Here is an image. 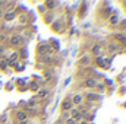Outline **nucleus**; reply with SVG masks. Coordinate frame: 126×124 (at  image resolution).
I'll return each mask as SVG.
<instances>
[{"label": "nucleus", "instance_id": "8", "mask_svg": "<svg viewBox=\"0 0 126 124\" xmlns=\"http://www.w3.org/2000/svg\"><path fill=\"white\" fill-rule=\"evenodd\" d=\"M84 85H85L87 88H95V86H97V80H95V77H85Z\"/></svg>", "mask_w": 126, "mask_h": 124}, {"label": "nucleus", "instance_id": "5", "mask_svg": "<svg viewBox=\"0 0 126 124\" xmlns=\"http://www.w3.org/2000/svg\"><path fill=\"white\" fill-rule=\"evenodd\" d=\"M47 50H48V45L47 44H41L37 47V53H38V57H44L47 56Z\"/></svg>", "mask_w": 126, "mask_h": 124}, {"label": "nucleus", "instance_id": "20", "mask_svg": "<svg viewBox=\"0 0 126 124\" xmlns=\"http://www.w3.org/2000/svg\"><path fill=\"white\" fill-rule=\"evenodd\" d=\"M81 64H85V63H90V59H88V57H82V59H81Z\"/></svg>", "mask_w": 126, "mask_h": 124}, {"label": "nucleus", "instance_id": "19", "mask_svg": "<svg viewBox=\"0 0 126 124\" xmlns=\"http://www.w3.org/2000/svg\"><path fill=\"white\" fill-rule=\"evenodd\" d=\"M95 88H97V91H104V88H106V86H104L103 83H97V86H95Z\"/></svg>", "mask_w": 126, "mask_h": 124}, {"label": "nucleus", "instance_id": "15", "mask_svg": "<svg viewBox=\"0 0 126 124\" xmlns=\"http://www.w3.org/2000/svg\"><path fill=\"white\" fill-rule=\"evenodd\" d=\"M100 53H101V47H100V45H94V48H93V54L98 56Z\"/></svg>", "mask_w": 126, "mask_h": 124}, {"label": "nucleus", "instance_id": "18", "mask_svg": "<svg viewBox=\"0 0 126 124\" xmlns=\"http://www.w3.org/2000/svg\"><path fill=\"white\" fill-rule=\"evenodd\" d=\"M64 124H78V121H75L73 118H70V117H69V118L64 121Z\"/></svg>", "mask_w": 126, "mask_h": 124}, {"label": "nucleus", "instance_id": "22", "mask_svg": "<svg viewBox=\"0 0 126 124\" xmlns=\"http://www.w3.org/2000/svg\"><path fill=\"white\" fill-rule=\"evenodd\" d=\"M3 18V7H0V19Z\"/></svg>", "mask_w": 126, "mask_h": 124}, {"label": "nucleus", "instance_id": "9", "mask_svg": "<svg viewBox=\"0 0 126 124\" xmlns=\"http://www.w3.org/2000/svg\"><path fill=\"white\" fill-rule=\"evenodd\" d=\"M82 99H84V96H82L81 93H76L70 101H72V104H73V105H81V104H82Z\"/></svg>", "mask_w": 126, "mask_h": 124}, {"label": "nucleus", "instance_id": "13", "mask_svg": "<svg viewBox=\"0 0 126 124\" xmlns=\"http://www.w3.org/2000/svg\"><path fill=\"white\" fill-rule=\"evenodd\" d=\"M44 18H46V19H44V22H46V24H50V22H53V21H54V16H53V15H46Z\"/></svg>", "mask_w": 126, "mask_h": 124}, {"label": "nucleus", "instance_id": "3", "mask_svg": "<svg viewBox=\"0 0 126 124\" xmlns=\"http://www.w3.org/2000/svg\"><path fill=\"white\" fill-rule=\"evenodd\" d=\"M69 112H70V114H69V115H70V118H73V120H75V121H78V123H79V121H82V115H81V111H79L78 108H72Z\"/></svg>", "mask_w": 126, "mask_h": 124}, {"label": "nucleus", "instance_id": "6", "mask_svg": "<svg viewBox=\"0 0 126 124\" xmlns=\"http://www.w3.org/2000/svg\"><path fill=\"white\" fill-rule=\"evenodd\" d=\"M60 108H62L63 112L70 111V110L73 108V104H72V101H70V99H64V101L62 102V105H60Z\"/></svg>", "mask_w": 126, "mask_h": 124}, {"label": "nucleus", "instance_id": "16", "mask_svg": "<svg viewBox=\"0 0 126 124\" xmlns=\"http://www.w3.org/2000/svg\"><path fill=\"white\" fill-rule=\"evenodd\" d=\"M35 104H37L35 98H31V99L28 101V107H27V108H34V107H35Z\"/></svg>", "mask_w": 126, "mask_h": 124}, {"label": "nucleus", "instance_id": "23", "mask_svg": "<svg viewBox=\"0 0 126 124\" xmlns=\"http://www.w3.org/2000/svg\"><path fill=\"white\" fill-rule=\"evenodd\" d=\"M19 124H32L31 121H22V123H19Z\"/></svg>", "mask_w": 126, "mask_h": 124}, {"label": "nucleus", "instance_id": "4", "mask_svg": "<svg viewBox=\"0 0 126 124\" xmlns=\"http://www.w3.org/2000/svg\"><path fill=\"white\" fill-rule=\"evenodd\" d=\"M82 96H85V99H87L88 102H98V101L101 99L100 95H95V93H91V92H87L85 95H82Z\"/></svg>", "mask_w": 126, "mask_h": 124}, {"label": "nucleus", "instance_id": "24", "mask_svg": "<svg viewBox=\"0 0 126 124\" xmlns=\"http://www.w3.org/2000/svg\"><path fill=\"white\" fill-rule=\"evenodd\" d=\"M120 26H122V28H126V22H123V24H120Z\"/></svg>", "mask_w": 126, "mask_h": 124}, {"label": "nucleus", "instance_id": "14", "mask_svg": "<svg viewBox=\"0 0 126 124\" xmlns=\"http://www.w3.org/2000/svg\"><path fill=\"white\" fill-rule=\"evenodd\" d=\"M110 24H111V25H116V24H119V18H117L116 15H113V16L110 18Z\"/></svg>", "mask_w": 126, "mask_h": 124}, {"label": "nucleus", "instance_id": "11", "mask_svg": "<svg viewBox=\"0 0 126 124\" xmlns=\"http://www.w3.org/2000/svg\"><path fill=\"white\" fill-rule=\"evenodd\" d=\"M47 95H48V91H47V89H40L37 96H38L40 99H44V98H47Z\"/></svg>", "mask_w": 126, "mask_h": 124}, {"label": "nucleus", "instance_id": "21", "mask_svg": "<svg viewBox=\"0 0 126 124\" xmlns=\"http://www.w3.org/2000/svg\"><path fill=\"white\" fill-rule=\"evenodd\" d=\"M78 124H90V121H88V120H82L81 123H78Z\"/></svg>", "mask_w": 126, "mask_h": 124}, {"label": "nucleus", "instance_id": "7", "mask_svg": "<svg viewBox=\"0 0 126 124\" xmlns=\"http://www.w3.org/2000/svg\"><path fill=\"white\" fill-rule=\"evenodd\" d=\"M3 19H4V22H12L13 19H16V12H4Z\"/></svg>", "mask_w": 126, "mask_h": 124}, {"label": "nucleus", "instance_id": "2", "mask_svg": "<svg viewBox=\"0 0 126 124\" xmlns=\"http://www.w3.org/2000/svg\"><path fill=\"white\" fill-rule=\"evenodd\" d=\"M27 118H28V115H27L25 110H18V111H15V120H16L18 123L27 121Z\"/></svg>", "mask_w": 126, "mask_h": 124}, {"label": "nucleus", "instance_id": "12", "mask_svg": "<svg viewBox=\"0 0 126 124\" xmlns=\"http://www.w3.org/2000/svg\"><path fill=\"white\" fill-rule=\"evenodd\" d=\"M56 4H57L56 1H46V4H44V6H47V9H50V10H53V9L56 7Z\"/></svg>", "mask_w": 126, "mask_h": 124}, {"label": "nucleus", "instance_id": "1", "mask_svg": "<svg viewBox=\"0 0 126 124\" xmlns=\"http://www.w3.org/2000/svg\"><path fill=\"white\" fill-rule=\"evenodd\" d=\"M10 45H12L13 48H19L21 45H24V38L19 37V35H13V37L10 38Z\"/></svg>", "mask_w": 126, "mask_h": 124}, {"label": "nucleus", "instance_id": "10", "mask_svg": "<svg viewBox=\"0 0 126 124\" xmlns=\"http://www.w3.org/2000/svg\"><path fill=\"white\" fill-rule=\"evenodd\" d=\"M28 89L32 91V92H35V91H38V89H40V85H38L37 82H31V83L28 85Z\"/></svg>", "mask_w": 126, "mask_h": 124}, {"label": "nucleus", "instance_id": "17", "mask_svg": "<svg viewBox=\"0 0 126 124\" xmlns=\"http://www.w3.org/2000/svg\"><path fill=\"white\" fill-rule=\"evenodd\" d=\"M6 69H7V62L1 60V62H0V70H6Z\"/></svg>", "mask_w": 126, "mask_h": 124}]
</instances>
